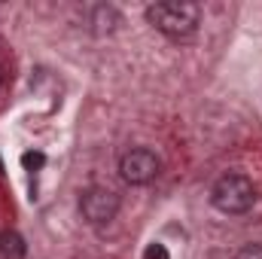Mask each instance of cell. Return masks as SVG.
<instances>
[{"label":"cell","instance_id":"obj_6","mask_svg":"<svg viewBox=\"0 0 262 259\" xmlns=\"http://www.w3.org/2000/svg\"><path fill=\"white\" fill-rule=\"evenodd\" d=\"M43 162H46V156H43V153H25V156H21V165H25L28 171L43 168Z\"/></svg>","mask_w":262,"mask_h":259},{"label":"cell","instance_id":"obj_9","mask_svg":"<svg viewBox=\"0 0 262 259\" xmlns=\"http://www.w3.org/2000/svg\"><path fill=\"white\" fill-rule=\"evenodd\" d=\"M0 85H3V70H0Z\"/></svg>","mask_w":262,"mask_h":259},{"label":"cell","instance_id":"obj_3","mask_svg":"<svg viewBox=\"0 0 262 259\" xmlns=\"http://www.w3.org/2000/svg\"><path fill=\"white\" fill-rule=\"evenodd\" d=\"M159 168H162V162L149 149H128L122 156V162H119V174H122V180L131 183V186H143V183L156 180L159 177Z\"/></svg>","mask_w":262,"mask_h":259},{"label":"cell","instance_id":"obj_8","mask_svg":"<svg viewBox=\"0 0 262 259\" xmlns=\"http://www.w3.org/2000/svg\"><path fill=\"white\" fill-rule=\"evenodd\" d=\"M146 259H171V256H168L165 244H149L146 247Z\"/></svg>","mask_w":262,"mask_h":259},{"label":"cell","instance_id":"obj_2","mask_svg":"<svg viewBox=\"0 0 262 259\" xmlns=\"http://www.w3.org/2000/svg\"><path fill=\"white\" fill-rule=\"evenodd\" d=\"M210 201H213V207L220 213H247L256 204V186H253V180L247 174L229 171L213 183Z\"/></svg>","mask_w":262,"mask_h":259},{"label":"cell","instance_id":"obj_1","mask_svg":"<svg viewBox=\"0 0 262 259\" xmlns=\"http://www.w3.org/2000/svg\"><path fill=\"white\" fill-rule=\"evenodd\" d=\"M146 18L165 37L189 40V37H195V31H198L201 9H198V3H189V0H159L152 6H146Z\"/></svg>","mask_w":262,"mask_h":259},{"label":"cell","instance_id":"obj_5","mask_svg":"<svg viewBox=\"0 0 262 259\" xmlns=\"http://www.w3.org/2000/svg\"><path fill=\"white\" fill-rule=\"evenodd\" d=\"M25 253H28L25 238L15 229H3L0 232V256L3 259H25Z\"/></svg>","mask_w":262,"mask_h":259},{"label":"cell","instance_id":"obj_4","mask_svg":"<svg viewBox=\"0 0 262 259\" xmlns=\"http://www.w3.org/2000/svg\"><path fill=\"white\" fill-rule=\"evenodd\" d=\"M79 210H82V217L92 226H104V223H110L116 217L119 195L113 192V189H104V186H92V189H85L82 198H79Z\"/></svg>","mask_w":262,"mask_h":259},{"label":"cell","instance_id":"obj_7","mask_svg":"<svg viewBox=\"0 0 262 259\" xmlns=\"http://www.w3.org/2000/svg\"><path fill=\"white\" fill-rule=\"evenodd\" d=\"M235 259H262V244H244Z\"/></svg>","mask_w":262,"mask_h":259}]
</instances>
